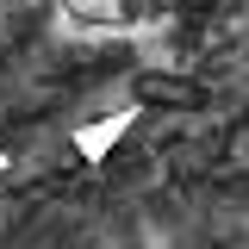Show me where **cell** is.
<instances>
[{"label":"cell","mask_w":249,"mask_h":249,"mask_svg":"<svg viewBox=\"0 0 249 249\" xmlns=\"http://www.w3.org/2000/svg\"><path fill=\"white\" fill-rule=\"evenodd\" d=\"M162 6H168V0H56V13H62L69 31H100V37L156 25Z\"/></svg>","instance_id":"obj_1"},{"label":"cell","mask_w":249,"mask_h":249,"mask_svg":"<svg viewBox=\"0 0 249 249\" xmlns=\"http://www.w3.org/2000/svg\"><path fill=\"white\" fill-rule=\"evenodd\" d=\"M131 106H168V112H206L212 106V88L193 81V75H175V69H150L131 81Z\"/></svg>","instance_id":"obj_2"},{"label":"cell","mask_w":249,"mask_h":249,"mask_svg":"<svg viewBox=\"0 0 249 249\" xmlns=\"http://www.w3.org/2000/svg\"><path fill=\"white\" fill-rule=\"evenodd\" d=\"M131 119H137V106H119L112 119H100V124H81V131H75V150L88 156V162H100V156H106V150H112V143L124 137V131H131Z\"/></svg>","instance_id":"obj_3"},{"label":"cell","mask_w":249,"mask_h":249,"mask_svg":"<svg viewBox=\"0 0 249 249\" xmlns=\"http://www.w3.org/2000/svg\"><path fill=\"white\" fill-rule=\"evenodd\" d=\"M0 168H6V150H0Z\"/></svg>","instance_id":"obj_4"}]
</instances>
